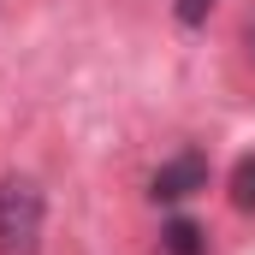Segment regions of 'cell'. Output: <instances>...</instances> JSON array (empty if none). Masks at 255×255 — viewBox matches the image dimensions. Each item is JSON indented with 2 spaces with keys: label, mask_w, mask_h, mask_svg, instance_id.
<instances>
[{
  "label": "cell",
  "mask_w": 255,
  "mask_h": 255,
  "mask_svg": "<svg viewBox=\"0 0 255 255\" xmlns=\"http://www.w3.org/2000/svg\"><path fill=\"white\" fill-rule=\"evenodd\" d=\"M160 250H166V255H208V238H202V226H196V220L178 214V220H166V226H160Z\"/></svg>",
  "instance_id": "obj_3"
},
{
  "label": "cell",
  "mask_w": 255,
  "mask_h": 255,
  "mask_svg": "<svg viewBox=\"0 0 255 255\" xmlns=\"http://www.w3.org/2000/svg\"><path fill=\"white\" fill-rule=\"evenodd\" d=\"M208 190V154H172V160H160V172H154V202H184V196Z\"/></svg>",
  "instance_id": "obj_2"
},
{
  "label": "cell",
  "mask_w": 255,
  "mask_h": 255,
  "mask_svg": "<svg viewBox=\"0 0 255 255\" xmlns=\"http://www.w3.org/2000/svg\"><path fill=\"white\" fill-rule=\"evenodd\" d=\"M214 6H220V0H172V18H178L184 30H196V24H208Z\"/></svg>",
  "instance_id": "obj_5"
},
{
  "label": "cell",
  "mask_w": 255,
  "mask_h": 255,
  "mask_svg": "<svg viewBox=\"0 0 255 255\" xmlns=\"http://www.w3.org/2000/svg\"><path fill=\"white\" fill-rule=\"evenodd\" d=\"M232 202H238L244 214H255V154H244V160L232 166Z\"/></svg>",
  "instance_id": "obj_4"
},
{
  "label": "cell",
  "mask_w": 255,
  "mask_h": 255,
  "mask_svg": "<svg viewBox=\"0 0 255 255\" xmlns=\"http://www.w3.org/2000/svg\"><path fill=\"white\" fill-rule=\"evenodd\" d=\"M42 250V190L30 178H0V255Z\"/></svg>",
  "instance_id": "obj_1"
},
{
  "label": "cell",
  "mask_w": 255,
  "mask_h": 255,
  "mask_svg": "<svg viewBox=\"0 0 255 255\" xmlns=\"http://www.w3.org/2000/svg\"><path fill=\"white\" fill-rule=\"evenodd\" d=\"M244 42H250V60H255V18H250V30H244Z\"/></svg>",
  "instance_id": "obj_6"
}]
</instances>
